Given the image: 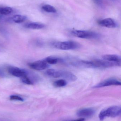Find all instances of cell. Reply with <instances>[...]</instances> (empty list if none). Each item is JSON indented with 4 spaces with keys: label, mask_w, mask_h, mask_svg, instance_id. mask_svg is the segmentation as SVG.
<instances>
[{
    "label": "cell",
    "mask_w": 121,
    "mask_h": 121,
    "mask_svg": "<svg viewBox=\"0 0 121 121\" xmlns=\"http://www.w3.org/2000/svg\"><path fill=\"white\" fill-rule=\"evenodd\" d=\"M46 74L51 77L64 78L71 82H75L77 79V77L75 75L70 72L65 70L49 69L46 71Z\"/></svg>",
    "instance_id": "cell-1"
},
{
    "label": "cell",
    "mask_w": 121,
    "mask_h": 121,
    "mask_svg": "<svg viewBox=\"0 0 121 121\" xmlns=\"http://www.w3.org/2000/svg\"><path fill=\"white\" fill-rule=\"evenodd\" d=\"M52 46L55 49L63 50L77 49L81 47V45L77 42L72 40L64 42H55L52 44Z\"/></svg>",
    "instance_id": "cell-2"
},
{
    "label": "cell",
    "mask_w": 121,
    "mask_h": 121,
    "mask_svg": "<svg viewBox=\"0 0 121 121\" xmlns=\"http://www.w3.org/2000/svg\"><path fill=\"white\" fill-rule=\"evenodd\" d=\"M121 114V106H113L102 110L99 115V118L102 121L107 117L114 118L120 116Z\"/></svg>",
    "instance_id": "cell-3"
},
{
    "label": "cell",
    "mask_w": 121,
    "mask_h": 121,
    "mask_svg": "<svg viewBox=\"0 0 121 121\" xmlns=\"http://www.w3.org/2000/svg\"><path fill=\"white\" fill-rule=\"evenodd\" d=\"M89 68H106L115 66H121V63L109 62L105 60H95L88 61Z\"/></svg>",
    "instance_id": "cell-4"
},
{
    "label": "cell",
    "mask_w": 121,
    "mask_h": 121,
    "mask_svg": "<svg viewBox=\"0 0 121 121\" xmlns=\"http://www.w3.org/2000/svg\"><path fill=\"white\" fill-rule=\"evenodd\" d=\"M70 33L74 37L82 39H97L101 36L97 33L89 30H71Z\"/></svg>",
    "instance_id": "cell-5"
},
{
    "label": "cell",
    "mask_w": 121,
    "mask_h": 121,
    "mask_svg": "<svg viewBox=\"0 0 121 121\" xmlns=\"http://www.w3.org/2000/svg\"><path fill=\"white\" fill-rule=\"evenodd\" d=\"M121 85V82L115 78H110L105 80L96 85L94 86V88H99L111 86H120Z\"/></svg>",
    "instance_id": "cell-6"
},
{
    "label": "cell",
    "mask_w": 121,
    "mask_h": 121,
    "mask_svg": "<svg viewBox=\"0 0 121 121\" xmlns=\"http://www.w3.org/2000/svg\"><path fill=\"white\" fill-rule=\"evenodd\" d=\"M98 23L102 27L108 28H115L118 26V24L116 22L114 19L111 18H108L99 21Z\"/></svg>",
    "instance_id": "cell-7"
},
{
    "label": "cell",
    "mask_w": 121,
    "mask_h": 121,
    "mask_svg": "<svg viewBox=\"0 0 121 121\" xmlns=\"http://www.w3.org/2000/svg\"><path fill=\"white\" fill-rule=\"evenodd\" d=\"M28 65L31 68L37 70L45 69L49 66V65L45 60H37L29 63Z\"/></svg>",
    "instance_id": "cell-8"
},
{
    "label": "cell",
    "mask_w": 121,
    "mask_h": 121,
    "mask_svg": "<svg viewBox=\"0 0 121 121\" xmlns=\"http://www.w3.org/2000/svg\"><path fill=\"white\" fill-rule=\"evenodd\" d=\"M10 74L17 77L21 78L27 75V73L25 70L17 67L10 66L8 69Z\"/></svg>",
    "instance_id": "cell-9"
},
{
    "label": "cell",
    "mask_w": 121,
    "mask_h": 121,
    "mask_svg": "<svg viewBox=\"0 0 121 121\" xmlns=\"http://www.w3.org/2000/svg\"><path fill=\"white\" fill-rule=\"evenodd\" d=\"M95 113V110L92 108H85L79 110L77 114L80 117L88 118L93 116Z\"/></svg>",
    "instance_id": "cell-10"
},
{
    "label": "cell",
    "mask_w": 121,
    "mask_h": 121,
    "mask_svg": "<svg viewBox=\"0 0 121 121\" xmlns=\"http://www.w3.org/2000/svg\"><path fill=\"white\" fill-rule=\"evenodd\" d=\"M103 60L109 62L121 63V56L117 55L107 54L104 55L102 56Z\"/></svg>",
    "instance_id": "cell-11"
},
{
    "label": "cell",
    "mask_w": 121,
    "mask_h": 121,
    "mask_svg": "<svg viewBox=\"0 0 121 121\" xmlns=\"http://www.w3.org/2000/svg\"><path fill=\"white\" fill-rule=\"evenodd\" d=\"M28 29H32V30H39L42 29L45 27L44 24L39 22L29 23L26 24L25 26Z\"/></svg>",
    "instance_id": "cell-12"
},
{
    "label": "cell",
    "mask_w": 121,
    "mask_h": 121,
    "mask_svg": "<svg viewBox=\"0 0 121 121\" xmlns=\"http://www.w3.org/2000/svg\"><path fill=\"white\" fill-rule=\"evenodd\" d=\"M12 20L14 22L17 23L23 22L27 19V17L25 16L21 15H16L12 17Z\"/></svg>",
    "instance_id": "cell-13"
},
{
    "label": "cell",
    "mask_w": 121,
    "mask_h": 121,
    "mask_svg": "<svg viewBox=\"0 0 121 121\" xmlns=\"http://www.w3.org/2000/svg\"><path fill=\"white\" fill-rule=\"evenodd\" d=\"M13 12V10L10 7H0V15H8Z\"/></svg>",
    "instance_id": "cell-14"
},
{
    "label": "cell",
    "mask_w": 121,
    "mask_h": 121,
    "mask_svg": "<svg viewBox=\"0 0 121 121\" xmlns=\"http://www.w3.org/2000/svg\"><path fill=\"white\" fill-rule=\"evenodd\" d=\"M44 60L48 65H54L58 63L60 60V59L54 56H50L46 57Z\"/></svg>",
    "instance_id": "cell-15"
},
{
    "label": "cell",
    "mask_w": 121,
    "mask_h": 121,
    "mask_svg": "<svg viewBox=\"0 0 121 121\" xmlns=\"http://www.w3.org/2000/svg\"><path fill=\"white\" fill-rule=\"evenodd\" d=\"M42 9L44 11L47 13H55L57 11V10L55 7L49 4L43 5L42 6Z\"/></svg>",
    "instance_id": "cell-16"
},
{
    "label": "cell",
    "mask_w": 121,
    "mask_h": 121,
    "mask_svg": "<svg viewBox=\"0 0 121 121\" xmlns=\"http://www.w3.org/2000/svg\"><path fill=\"white\" fill-rule=\"evenodd\" d=\"M53 84L56 87H63L67 85V82L65 80L59 79L55 81Z\"/></svg>",
    "instance_id": "cell-17"
},
{
    "label": "cell",
    "mask_w": 121,
    "mask_h": 121,
    "mask_svg": "<svg viewBox=\"0 0 121 121\" xmlns=\"http://www.w3.org/2000/svg\"><path fill=\"white\" fill-rule=\"evenodd\" d=\"M21 81L22 82L27 84L32 85L33 84V82L27 76V75L21 78Z\"/></svg>",
    "instance_id": "cell-18"
},
{
    "label": "cell",
    "mask_w": 121,
    "mask_h": 121,
    "mask_svg": "<svg viewBox=\"0 0 121 121\" xmlns=\"http://www.w3.org/2000/svg\"><path fill=\"white\" fill-rule=\"evenodd\" d=\"M10 99L11 100H16L20 101H23V99L22 97L17 95H11L10 97Z\"/></svg>",
    "instance_id": "cell-19"
},
{
    "label": "cell",
    "mask_w": 121,
    "mask_h": 121,
    "mask_svg": "<svg viewBox=\"0 0 121 121\" xmlns=\"http://www.w3.org/2000/svg\"><path fill=\"white\" fill-rule=\"evenodd\" d=\"M85 119L84 118H81L79 119H76V120H72V121H85Z\"/></svg>",
    "instance_id": "cell-20"
},
{
    "label": "cell",
    "mask_w": 121,
    "mask_h": 121,
    "mask_svg": "<svg viewBox=\"0 0 121 121\" xmlns=\"http://www.w3.org/2000/svg\"><path fill=\"white\" fill-rule=\"evenodd\" d=\"M4 29L1 26H0V32H2L3 31Z\"/></svg>",
    "instance_id": "cell-21"
},
{
    "label": "cell",
    "mask_w": 121,
    "mask_h": 121,
    "mask_svg": "<svg viewBox=\"0 0 121 121\" xmlns=\"http://www.w3.org/2000/svg\"></svg>",
    "instance_id": "cell-22"
}]
</instances>
